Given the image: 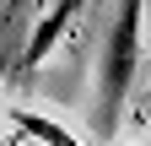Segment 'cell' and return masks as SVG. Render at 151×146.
I'll return each mask as SVG.
<instances>
[{
	"label": "cell",
	"mask_w": 151,
	"mask_h": 146,
	"mask_svg": "<svg viewBox=\"0 0 151 146\" xmlns=\"http://www.w3.org/2000/svg\"><path fill=\"white\" fill-rule=\"evenodd\" d=\"M140 33H146V0H119V11L103 33V54H97V135L103 141L119 135L129 87L140 70Z\"/></svg>",
	"instance_id": "obj_1"
},
{
	"label": "cell",
	"mask_w": 151,
	"mask_h": 146,
	"mask_svg": "<svg viewBox=\"0 0 151 146\" xmlns=\"http://www.w3.org/2000/svg\"><path fill=\"white\" fill-rule=\"evenodd\" d=\"M81 11H86V0H43V11H38V27L27 33V43H22V60H16V70H22V76H32V70L49 60V49L65 38V27H70Z\"/></svg>",
	"instance_id": "obj_2"
},
{
	"label": "cell",
	"mask_w": 151,
	"mask_h": 146,
	"mask_svg": "<svg viewBox=\"0 0 151 146\" xmlns=\"http://www.w3.org/2000/svg\"><path fill=\"white\" fill-rule=\"evenodd\" d=\"M16 130H27L32 141H43V146H92V141H76L65 124H54V119H43V114H32V108H16Z\"/></svg>",
	"instance_id": "obj_3"
},
{
	"label": "cell",
	"mask_w": 151,
	"mask_h": 146,
	"mask_svg": "<svg viewBox=\"0 0 151 146\" xmlns=\"http://www.w3.org/2000/svg\"><path fill=\"white\" fill-rule=\"evenodd\" d=\"M124 146H135V141H124Z\"/></svg>",
	"instance_id": "obj_4"
},
{
	"label": "cell",
	"mask_w": 151,
	"mask_h": 146,
	"mask_svg": "<svg viewBox=\"0 0 151 146\" xmlns=\"http://www.w3.org/2000/svg\"><path fill=\"white\" fill-rule=\"evenodd\" d=\"M146 103H151V92H146Z\"/></svg>",
	"instance_id": "obj_5"
},
{
	"label": "cell",
	"mask_w": 151,
	"mask_h": 146,
	"mask_svg": "<svg viewBox=\"0 0 151 146\" xmlns=\"http://www.w3.org/2000/svg\"><path fill=\"white\" fill-rule=\"evenodd\" d=\"M146 16H151V11H146Z\"/></svg>",
	"instance_id": "obj_6"
}]
</instances>
